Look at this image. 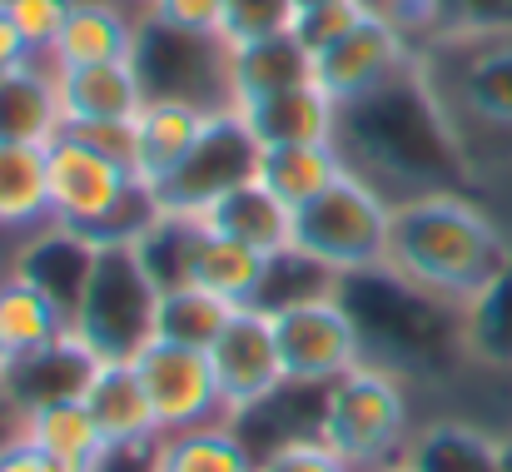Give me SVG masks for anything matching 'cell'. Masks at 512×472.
<instances>
[{"instance_id":"cell-1","label":"cell","mask_w":512,"mask_h":472,"mask_svg":"<svg viewBox=\"0 0 512 472\" xmlns=\"http://www.w3.org/2000/svg\"><path fill=\"white\" fill-rule=\"evenodd\" d=\"M334 150L343 169L363 179L373 194H383L393 209L428 194H453V189L473 194L463 145L433 85L423 80L418 60L388 75L378 90L339 105Z\"/></svg>"},{"instance_id":"cell-2","label":"cell","mask_w":512,"mask_h":472,"mask_svg":"<svg viewBox=\"0 0 512 472\" xmlns=\"http://www.w3.org/2000/svg\"><path fill=\"white\" fill-rule=\"evenodd\" d=\"M339 299L353 314L363 363L388 368L408 388H438L453 383L463 368H473L463 304L408 284L388 264L339 279Z\"/></svg>"},{"instance_id":"cell-3","label":"cell","mask_w":512,"mask_h":472,"mask_svg":"<svg viewBox=\"0 0 512 472\" xmlns=\"http://www.w3.org/2000/svg\"><path fill=\"white\" fill-rule=\"evenodd\" d=\"M418 70L448 110L473 194L493 199L512 189V35L448 30L418 55Z\"/></svg>"},{"instance_id":"cell-4","label":"cell","mask_w":512,"mask_h":472,"mask_svg":"<svg viewBox=\"0 0 512 472\" xmlns=\"http://www.w3.org/2000/svg\"><path fill=\"white\" fill-rule=\"evenodd\" d=\"M512 259L508 229L493 219V209L468 194H428L393 209L388 229V269L408 284L443 294L453 304H473Z\"/></svg>"},{"instance_id":"cell-5","label":"cell","mask_w":512,"mask_h":472,"mask_svg":"<svg viewBox=\"0 0 512 472\" xmlns=\"http://www.w3.org/2000/svg\"><path fill=\"white\" fill-rule=\"evenodd\" d=\"M45 179H50V224L75 229L95 244H135L155 219L160 199L150 184H140L125 164L90 150L75 135H55L45 145Z\"/></svg>"},{"instance_id":"cell-6","label":"cell","mask_w":512,"mask_h":472,"mask_svg":"<svg viewBox=\"0 0 512 472\" xmlns=\"http://www.w3.org/2000/svg\"><path fill=\"white\" fill-rule=\"evenodd\" d=\"M160 314V284L140 264L135 244H95V264L85 279V294L70 314V338L95 363H130L150 338Z\"/></svg>"},{"instance_id":"cell-7","label":"cell","mask_w":512,"mask_h":472,"mask_svg":"<svg viewBox=\"0 0 512 472\" xmlns=\"http://www.w3.org/2000/svg\"><path fill=\"white\" fill-rule=\"evenodd\" d=\"M413 388L378 363H358L343 378L324 383L319 438L343 453L353 468H378L403 458L413 438Z\"/></svg>"},{"instance_id":"cell-8","label":"cell","mask_w":512,"mask_h":472,"mask_svg":"<svg viewBox=\"0 0 512 472\" xmlns=\"http://www.w3.org/2000/svg\"><path fill=\"white\" fill-rule=\"evenodd\" d=\"M145 100H174L194 105L204 115L239 110L234 90V45L209 30H179L155 15H140L135 55H130Z\"/></svg>"},{"instance_id":"cell-9","label":"cell","mask_w":512,"mask_h":472,"mask_svg":"<svg viewBox=\"0 0 512 472\" xmlns=\"http://www.w3.org/2000/svg\"><path fill=\"white\" fill-rule=\"evenodd\" d=\"M388 229H393V204L353 174H343L319 199L294 209V249L319 259L339 279L388 264Z\"/></svg>"},{"instance_id":"cell-10","label":"cell","mask_w":512,"mask_h":472,"mask_svg":"<svg viewBox=\"0 0 512 472\" xmlns=\"http://www.w3.org/2000/svg\"><path fill=\"white\" fill-rule=\"evenodd\" d=\"M259 159H264V145L254 140V130H249V120L239 110L214 115L204 125L199 145L184 155V164L174 169L170 179L155 184V199H160L165 214H194V219H204L209 204H219L239 184L259 179Z\"/></svg>"},{"instance_id":"cell-11","label":"cell","mask_w":512,"mask_h":472,"mask_svg":"<svg viewBox=\"0 0 512 472\" xmlns=\"http://www.w3.org/2000/svg\"><path fill=\"white\" fill-rule=\"evenodd\" d=\"M274 343H279V363H284V383H304V388H324L343 378L348 368L363 363L358 348V328L353 314L343 309L339 289L274 309Z\"/></svg>"},{"instance_id":"cell-12","label":"cell","mask_w":512,"mask_h":472,"mask_svg":"<svg viewBox=\"0 0 512 472\" xmlns=\"http://www.w3.org/2000/svg\"><path fill=\"white\" fill-rule=\"evenodd\" d=\"M130 363L145 383L160 438L184 433V428H204V423H229L209 348H184V343H170V338H150Z\"/></svg>"},{"instance_id":"cell-13","label":"cell","mask_w":512,"mask_h":472,"mask_svg":"<svg viewBox=\"0 0 512 472\" xmlns=\"http://www.w3.org/2000/svg\"><path fill=\"white\" fill-rule=\"evenodd\" d=\"M209 363L219 378V398L229 423L254 413L259 403H269L284 388V363H279V343H274V318L254 304H239L224 333L209 343Z\"/></svg>"},{"instance_id":"cell-14","label":"cell","mask_w":512,"mask_h":472,"mask_svg":"<svg viewBox=\"0 0 512 472\" xmlns=\"http://www.w3.org/2000/svg\"><path fill=\"white\" fill-rule=\"evenodd\" d=\"M418 55L388 30L378 25L373 15H363L348 35H339L334 45L314 50V85L334 100V105H348L368 90H378L388 75H398L403 65H413Z\"/></svg>"},{"instance_id":"cell-15","label":"cell","mask_w":512,"mask_h":472,"mask_svg":"<svg viewBox=\"0 0 512 472\" xmlns=\"http://www.w3.org/2000/svg\"><path fill=\"white\" fill-rule=\"evenodd\" d=\"M50 50H30L25 65L0 75V145H50L65 130Z\"/></svg>"},{"instance_id":"cell-16","label":"cell","mask_w":512,"mask_h":472,"mask_svg":"<svg viewBox=\"0 0 512 472\" xmlns=\"http://www.w3.org/2000/svg\"><path fill=\"white\" fill-rule=\"evenodd\" d=\"M80 403H85V413L95 418V428L105 433L110 448L160 443V423H155V408L145 398L135 363H95Z\"/></svg>"},{"instance_id":"cell-17","label":"cell","mask_w":512,"mask_h":472,"mask_svg":"<svg viewBox=\"0 0 512 472\" xmlns=\"http://www.w3.org/2000/svg\"><path fill=\"white\" fill-rule=\"evenodd\" d=\"M90 264H95V239H85L75 229H60V224H45L40 234H30L15 274L25 284H35L60 314L70 318L75 304H80V294H85Z\"/></svg>"},{"instance_id":"cell-18","label":"cell","mask_w":512,"mask_h":472,"mask_svg":"<svg viewBox=\"0 0 512 472\" xmlns=\"http://www.w3.org/2000/svg\"><path fill=\"white\" fill-rule=\"evenodd\" d=\"M95 373V358L65 333L60 343H45L35 353H15L10 373H5V398L30 413V408H45V403H65V398H80L85 383Z\"/></svg>"},{"instance_id":"cell-19","label":"cell","mask_w":512,"mask_h":472,"mask_svg":"<svg viewBox=\"0 0 512 472\" xmlns=\"http://www.w3.org/2000/svg\"><path fill=\"white\" fill-rule=\"evenodd\" d=\"M214 115L194 110V105H174V100H145L135 115V179L140 184H160L184 164V155L199 145L204 125Z\"/></svg>"},{"instance_id":"cell-20","label":"cell","mask_w":512,"mask_h":472,"mask_svg":"<svg viewBox=\"0 0 512 472\" xmlns=\"http://www.w3.org/2000/svg\"><path fill=\"white\" fill-rule=\"evenodd\" d=\"M403 458L413 472H503V438L468 418H433L413 428Z\"/></svg>"},{"instance_id":"cell-21","label":"cell","mask_w":512,"mask_h":472,"mask_svg":"<svg viewBox=\"0 0 512 472\" xmlns=\"http://www.w3.org/2000/svg\"><path fill=\"white\" fill-rule=\"evenodd\" d=\"M239 115L249 120V130H254V140H259L264 150H269V145H329V140H334L339 105H334L319 85H294V90H284V95L239 105Z\"/></svg>"},{"instance_id":"cell-22","label":"cell","mask_w":512,"mask_h":472,"mask_svg":"<svg viewBox=\"0 0 512 472\" xmlns=\"http://www.w3.org/2000/svg\"><path fill=\"white\" fill-rule=\"evenodd\" d=\"M55 90H60L65 120H130L145 105V90H140V75L130 60L65 65V70H55Z\"/></svg>"},{"instance_id":"cell-23","label":"cell","mask_w":512,"mask_h":472,"mask_svg":"<svg viewBox=\"0 0 512 472\" xmlns=\"http://www.w3.org/2000/svg\"><path fill=\"white\" fill-rule=\"evenodd\" d=\"M135 30L140 15L120 10V5H70L65 30L50 45V60L65 65H110V60H130L135 55Z\"/></svg>"},{"instance_id":"cell-24","label":"cell","mask_w":512,"mask_h":472,"mask_svg":"<svg viewBox=\"0 0 512 472\" xmlns=\"http://www.w3.org/2000/svg\"><path fill=\"white\" fill-rule=\"evenodd\" d=\"M204 224L249 244V249H259V254H269V259L294 249V209L284 199H274L259 179H249L234 194H224L219 204H209Z\"/></svg>"},{"instance_id":"cell-25","label":"cell","mask_w":512,"mask_h":472,"mask_svg":"<svg viewBox=\"0 0 512 472\" xmlns=\"http://www.w3.org/2000/svg\"><path fill=\"white\" fill-rule=\"evenodd\" d=\"M20 438L35 443L50 463H60L65 472H95V463L105 458V433L95 428V418L85 413L80 398H65V403H45V408H30L20 413Z\"/></svg>"},{"instance_id":"cell-26","label":"cell","mask_w":512,"mask_h":472,"mask_svg":"<svg viewBox=\"0 0 512 472\" xmlns=\"http://www.w3.org/2000/svg\"><path fill=\"white\" fill-rule=\"evenodd\" d=\"M269 274V254L219 234V229H199L194 239V259H189V284L224 299V304H254L259 299V284Z\"/></svg>"},{"instance_id":"cell-27","label":"cell","mask_w":512,"mask_h":472,"mask_svg":"<svg viewBox=\"0 0 512 472\" xmlns=\"http://www.w3.org/2000/svg\"><path fill=\"white\" fill-rule=\"evenodd\" d=\"M294 85H314V50H309L294 30L234 50V90H239V105L284 95V90H294Z\"/></svg>"},{"instance_id":"cell-28","label":"cell","mask_w":512,"mask_h":472,"mask_svg":"<svg viewBox=\"0 0 512 472\" xmlns=\"http://www.w3.org/2000/svg\"><path fill=\"white\" fill-rule=\"evenodd\" d=\"M155 472H259L254 448L234 423H204L155 443Z\"/></svg>"},{"instance_id":"cell-29","label":"cell","mask_w":512,"mask_h":472,"mask_svg":"<svg viewBox=\"0 0 512 472\" xmlns=\"http://www.w3.org/2000/svg\"><path fill=\"white\" fill-rule=\"evenodd\" d=\"M343 174V159L334 150V140L329 145H269L264 159H259V184L274 194V199H284L289 209H304L309 199H319L329 184H339Z\"/></svg>"},{"instance_id":"cell-30","label":"cell","mask_w":512,"mask_h":472,"mask_svg":"<svg viewBox=\"0 0 512 472\" xmlns=\"http://www.w3.org/2000/svg\"><path fill=\"white\" fill-rule=\"evenodd\" d=\"M50 224L45 145H0V229L35 234Z\"/></svg>"},{"instance_id":"cell-31","label":"cell","mask_w":512,"mask_h":472,"mask_svg":"<svg viewBox=\"0 0 512 472\" xmlns=\"http://www.w3.org/2000/svg\"><path fill=\"white\" fill-rule=\"evenodd\" d=\"M468 363L483 373H512V259L508 269L463 309Z\"/></svg>"},{"instance_id":"cell-32","label":"cell","mask_w":512,"mask_h":472,"mask_svg":"<svg viewBox=\"0 0 512 472\" xmlns=\"http://www.w3.org/2000/svg\"><path fill=\"white\" fill-rule=\"evenodd\" d=\"M0 333L15 353H35L45 343H60L70 333V318L60 314L35 284L10 274V279H0Z\"/></svg>"},{"instance_id":"cell-33","label":"cell","mask_w":512,"mask_h":472,"mask_svg":"<svg viewBox=\"0 0 512 472\" xmlns=\"http://www.w3.org/2000/svg\"><path fill=\"white\" fill-rule=\"evenodd\" d=\"M234 309L239 304H224V299H214V294H204L194 284L165 289L160 294V314H155V338H170V343H184V348H209L224 333Z\"/></svg>"},{"instance_id":"cell-34","label":"cell","mask_w":512,"mask_h":472,"mask_svg":"<svg viewBox=\"0 0 512 472\" xmlns=\"http://www.w3.org/2000/svg\"><path fill=\"white\" fill-rule=\"evenodd\" d=\"M199 229H204V219H194V214H165L160 209V219L135 239V254L150 269V279L160 284V294L189 284V259H194Z\"/></svg>"},{"instance_id":"cell-35","label":"cell","mask_w":512,"mask_h":472,"mask_svg":"<svg viewBox=\"0 0 512 472\" xmlns=\"http://www.w3.org/2000/svg\"><path fill=\"white\" fill-rule=\"evenodd\" d=\"M363 15L388 25L413 55H423L438 35H448V5L443 0H358Z\"/></svg>"},{"instance_id":"cell-36","label":"cell","mask_w":512,"mask_h":472,"mask_svg":"<svg viewBox=\"0 0 512 472\" xmlns=\"http://www.w3.org/2000/svg\"><path fill=\"white\" fill-rule=\"evenodd\" d=\"M294 20H299V5L294 0H224L219 35L239 50V45H254V40H269V35L294 30Z\"/></svg>"},{"instance_id":"cell-37","label":"cell","mask_w":512,"mask_h":472,"mask_svg":"<svg viewBox=\"0 0 512 472\" xmlns=\"http://www.w3.org/2000/svg\"><path fill=\"white\" fill-rule=\"evenodd\" d=\"M259 472H363V468H353L343 453H334L314 433V438H289V443L259 453Z\"/></svg>"},{"instance_id":"cell-38","label":"cell","mask_w":512,"mask_h":472,"mask_svg":"<svg viewBox=\"0 0 512 472\" xmlns=\"http://www.w3.org/2000/svg\"><path fill=\"white\" fill-rule=\"evenodd\" d=\"M75 0H0V10L15 20V30L25 35L30 50H50L55 35L65 30V15H70Z\"/></svg>"},{"instance_id":"cell-39","label":"cell","mask_w":512,"mask_h":472,"mask_svg":"<svg viewBox=\"0 0 512 472\" xmlns=\"http://www.w3.org/2000/svg\"><path fill=\"white\" fill-rule=\"evenodd\" d=\"M358 20H363V5H358V0H334V5L299 10V20H294V35H299L309 50H324V45H334L339 35H348Z\"/></svg>"},{"instance_id":"cell-40","label":"cell","mask_w":512,"mask_h":472,"mask_svg":"<svg viewBox=\"0 0 512 472\" xmlns=\"http://www.w3.org/2000/svg\"><path fill=\"white\" fill-rule=\"evenodd\" d=\"M65 135L85 140L90 150L110 155L115 164H125L135 174V115L130 120H65Z\"/></svg>"},{"instance_id":"cell-41","label":"cell","mask_w":512,"mask_h":472,"mask_svg":"<svg viewBox=\"0 0 512 472\" xmlns=\"http://www.w3.org/2000/svg\"><path fill=\"white\" fill-rule=\"evenodd\" d=\"M448 30L468 35H512V0H443Z\"/></svg>"},{"instance_id":"cell-42","label":"cell","mask_w":512,"mask_h":472,"mask_svg":"<svg viewBox=\"0 0 512 472\" xmlns=\"http://www.w3.org/2000/svg\"><path fill=\"white\" fill-rule=\"evenodd\" d=\"M145 15L179 25V30H209L219 35V20H224V0H150Z\"/></svg>"},{"instance_id":"cell-43","label":"cell","mask_w":512,"mask_h":472,"mask_svg":"<svg viewBox=\"0 0 512 472\" xmlns=\"http://www.w3.org/2000/svg\"><path fill=\"white\" fill-rule=\"evenodd\" d=\"M0 472H65L60 463H50L35 443H25L20 433L10 443H0Z\"/></svg>"},{"instance_id":"cell-44","label":"cell","mask_w":512,"mask_h":472,"mask_svg":"<svg viewBox=\"0 0 512 472\" xmlns=\"http://www.w3.org/2000/svg\"><path fill=\"white\" fill-rule=\"evenodd\" d=\"M25 60H30V45H25V35L15 30V20L0 10V75L15 70V65H25Z\"/></svg>"},{"instance_id":"cell-45","label":"cell","mask_w":512,"mask_h":472,"mask_svg":"<svg viewBox=\"0 0 512 472\" xmlns=\"http://www.w3.org/2000/svg\"><path fill=\"white\" fill-rule=\"evenodd\" d=\"M20 433V408L5 398V388H0V443H10Z\"/></svg>"},{"instance_id":"cell-46","label":"cell","mask_w":512,"mask_h":472,"mask_svg":"<svg viewBox=\"0 0 512 472\" xmlns=\"http://www.w3.org/2000/svg\"><path fill=\"white\" fill-rule=\"evenodd\" d=\"M75 5H85V0H75ZM90 5H120V10H135V15H145V5H150V0H90Z\"/></svg>"},{"instance_id":"cell-47","label":"cell","mask_w":512,"mask_h":472,"mask_svg":"<svg viewBox=\"0 0 512 472\" xmlns=\"http://www.w3.org/2000/svg\"><path fill=\"white\" fill-rule=\"evenodd\" d=\"M10 363H15V348H10V343H5V333H0V383H5Z\"/></svg>"},{"instance_id":"cell-48","label":"cell","mask_w":512,"mask_h":472,"mask_svg":"<svg viewBox=\"0 0 512 472\" xmlns=\"http://www.w3.org/2000/svg\"><path fill=\"white\" fill-rule=\"evenodd\" d=\"M368 472H413V468H408V458H393V463H378V468H368Z\"/></svg>"},{"instance_id":"cell-49","label":"cell","mask_w":512,"mask_h":472,"mask_svg":"<svg viewBox=\"0 0 512 472\" xmlns=\"http://www.w3.org/2000/svg\"><path fill=\"white\" fill-rule=\"evenodd\" d=\"M503 472H512V438H503Z\"/></svg>"},{"instance_id":"cell-50","label":"cell","mask_w":512,"mask_h":472,"mask_svg":"<svg viewBox=\"0 0 512 472\" xmlns=\"http://www.w3.org/2000/svg\"><path fill=\"white\" fill-rule=\"evenodd\" d=\"M299 10H314V5H334V0H294Z\"/></svg>"}]
</instances>
